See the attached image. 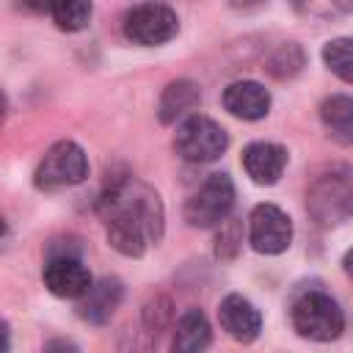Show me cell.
Masks as SVG:
<instances>
[{
  "instance_id": "1",
  "label": "cell",
  "mask_w": 353,
  "mask_h": 353,
  "mask_svg": "<svg viewBox=\"0 0 353 353\" xmlns=\"http://www.w3.org/2000/svg\"><path fill=\"white\" fill-rule=\"evenodd\" d=\"M97 212L105 221L108 243L124 256H141L152 243L163 237V201L157 190H152L130 171L108 174L97 199Z\"/></svg>"
},
{
  "instance_id": "2",
  "label": "cell",
  "mask_w": 353,
  "mask_h": 353,
  "mask_svg": "<svg viewBox=\"0 0 353 353\" xmlns=\"http://www.w3.org/2000/svg\"><path fill=\"white\" fill-rule=\"evenodd\" d=\"M290 320H292V328L312 342H331V339H339L345 331V314L339 303L320 290H309L298 295L292 301Z\"/></svg>"
},
{
  "instance_id": "3",
  "label": "cell",
  "mask_w": 353,
  "mask_h": 353,
  "mask_svg": "<svg viewBox=\"0 0 353 353\" xmlns=\"http://www.w3.org/2000/svg\"><path fill=\"white\" fill-rule=\"evenodd\" d=\"M306 210L320 226H339L353 215V182L342 171L320 174L306 188Z\"/></svg>"
},
{
  "instance_id": "4",
  "label": "cell",
  "mask_w": 353,
  "mask_h": 353,
  "mask_svg": "<svg viewBox=\"0 0 353 353\" xmlns=\"http://www.w3.org/2000/svg\"><path fill=\"white\" fill-rule=\"evenodd\" d=\"M229 146V135L226 130L212 121L210 116L193 113L188 119L179 121L176 135H174V149L182 160L188 163H212L218 160Z\"/></svg>"
},
{
  "instance_id": "5",
  "label": "cell",
  "mask_w": 353,
  "mask_h": 353,
  "mask_svg": "<svg viewBox=\"0 0 353 353\" xmlns=\"http://www.w3.org/2000/svg\"><path fill=\"white\" fill-rule=\"evenodd\" d=\"M88 176V157L80 143L58 141L52 143L33 171V182L39 190H61L80 185Z\"/></svg>"
},
{
  "instance_id": "6",
  "label": "cell",
  "mask_w": 353,
  "mask_h": 353,
  "mask_svg": "<svg viewBox=\"0 0 353 353\" xmlns=\"http://www.w3.org/2000/svg\"><path fill=\"white\" fill-rule=\"evenodd\" d=\"M234 207V182L229 174H210L199 190L185 201V221L193 229H212L221 226Z\"/></svg>"
},
{
  "instance_id": "7",
  "label": "cell",
  "mask_w": 353,
  "mask_h": 353,
  "mask_svg": "<svg viewBox=\"0 0 353 353\" xmlns=\"http://www.w3.org/2000/svg\"><path fill=\"white\" fill-rule=\"evenodd\" d=\"M179 33L176 11L160 0H143L124 14V36L141 47H157Z\"/></svg>"
},
{
  "instance_id": "8",
  "label": "cell",
  "mask_w": 353,
  "mask_h": 353,
  "mask_svg": "<svg viewBox=\"0 0 353 353\" xmlns=\"http://www.w3.org/2000/svg\"><path fill=\"white\" fill-rule=\"evenodd\" d=\"M248 243L256 254H281L292 243V221L276 204H256L248 215Z\"/></svg>"
},
{
  "instance_id": "9",
  "label": "cell",
  "mask_w": 353,
  "mask_h": 353,
  "mask_svg": "<svg viewBox=\"0 0 353 353\" xmlns=\"http://www.w3.org/2000/svg\"><path fill=\"white\" fill-rule=\"evenodd\" d=\"M44 287L55 295V298H83L88 292V287L94 284L91 281V273L88 268L83 265L80 256L74 254H55V256H47L44 262Z\"/></svg>"
},
{
  "instance_id": "10",
  "label": "cell",
  "mask_w": 353,
  "mask_h": 353,
  "mask_svg": "<svg viewBox=\"0 0 353 353\" xmlns=\"http://www.w3.org/2000/svg\"><path fill=\"white\" fill-rule=\"evenodd\" d=\"M218 320H221V328L232 339H237V342H254L259 336V331H262V314H259V309L248 298H243L237 292H232V295H226L221 301Z\"/></svg>"
},
{
  "instance_id": "11",
  "label": "cell",
  "mask_w": 353,
  "mask_h": 353,
  "mask_svg": "<svg viewBox=\"0 0 353 353\" xmlns=\"http://www.w3.org/2000/svg\"><path fill=\"white\" fill-rule=\"evenodd\" d=\"M223 108L243 121H259L270 110V91L256 80H234L223 88Z\"/></svg>"
},
{
  "instance_id": "12",
  "label": "cell",
  "mask_w": 353,
  "mask_h": 353,
  "mask_svg": "<svg viewBox=\"0 0 353 353\" xmlns=\"http://www.w3.org/2000/svg\"><path fill=\"white\" fill-rule=\"evenodd\" d=\"M243 168L256 185H276L287 168V149L270 141H254L243 149Z\"/></svg>"
},
{
  "instance_id": "13",
  "label": "cell",
  "mask_w": 353,
  "mask_h": 353,
  "mask_svg": "<svg viewBox=\"0 0 353 353\" xmlns=\"http://www.w3.org/2000/svg\"><path fill=\"white\" fill-rule=\"evenodd\" d=\"M121 298H124V284L116 276H105V279L94 281L83 298H77L80 301L77 303V314L91 325H102V323H108L113 317V312L119 309Z\"/></svg>"
},
{
  "instance_id": "14",
  "label": "cell",
  "mask_w": 353,
  "mask_h": 353,
  "mask_svg": "<svg viewBox=\"0 0 353 353\" xmlns=\"http://www.w3.org/2000/svg\"><path fill=\"white\" fill-rule=\"evenodd\" d=\"M199 102H201L199 85L193 80H188V77H179V80H171L163 88L160 102H157V116H160L163 124H176L179 119L193 116Z\"/></svg>"
},
{
  "instance_id": "15",
  "label": "cell",
  "mask_w": 353,
  "mask_h": 353,
  "mask_svg": "<svg viewBox=\"0 0 353 353\" xmlns=\"http://www.w3.org/2000/svg\"><path fill=\"white\" fill-rule=\"evenodd\" d=\"M210 342H212V331H210L204 312L188 309L174 325L171 353H204L210 347Z\"/></svg>"
},
{
  "instance_id": "16",
  "label": "cell",
  "mask_w": 353,
  "mask_h": 353,
  "mask_svg": "<svg viewBox=\"0 0 353 353\" xmlns=\"http://www.w3.org/2000/svg\"><path fill=\"white\" fill-rule=\"evenodd\" d=\"M320 121L334 143L353 146V97L350 94H334L323 99Z\"/></svg>"
},
{
  "instance_id": "17",
  "label": "cell",
  "mask_w": 353,
  "mask_h": 353,
  "mask_svg": "<svg viewBox=\"0 0 353 353\" xmlns=\"http://www.w3.org/2000/svg\"><path fill=\"white\" fill-rule=\"evenodd\" d=\"M47 14L61 30L74 33V30H83L91 19V0H50Z\"/></svg>"
},
{
  "instance_id": "18",
  "label": "cell",
  "mask_w": 353,
  "mask_h": 353,
  "mask_svg": "<svg viewBox=\"0 0 353 353\" xmlns=\"http://www.w3.org/2000/svg\"><path fill=\"white\" fill-rule=\"evenodd\" d=\"M323 63L339 80H345V83L353 85V39L339 36V39L325 41V47H323Z\"/></svg>"
},
{
  "instance_id": "19",
  "label": "cell",
  "mask_w": 353,
  "mask_h": 353,
  "mask_svg": "<svg viewBox=\"0 0 353 353\" xmlns=\"http://www.w3.org/2000/svg\"><path fill=\"white\" fill-rule=\"evenodd\" d=\"M303 50H301V44H295V41H290V44H281L270 58H268V72L276 77V80H290V77H295L301 69H303Z\"/></svg>"
},
{
  "instance_id": "20",
  "label": "cell",
  "mask_w": 353,
  "mask_h": 353,
  "mask_svg": "<svg viewBox=\"0 0 353 353\" xmlns=\"http://www.w3.org/2000/svg\"><path fill=\"white\" fill-rule=\"evenodd\" d=\"M171 301L168 298H152L146 306H143V334L152 339V342H157V336L168 328V323H171Z\"/></svg>"
},
{
  "instance_id": "21",
  "label": "cell",
  "mask_w": 353,
  "mask_h": 353,
  "mask_svg": "<svg viewBox=\"0 0 353 353\" xmlns=\"http://www.w3.org/2000/svg\"><path fill=\"white\" fill-rule=\"evenodd\" d=\"M240 243H243V229H240V223L234 221V218H226L223 223H221V232H218V237H215V256L218 259H234L237 256V251H240Z\"/></svg>"
},
{
  "instance_id": "22",
  "label": "cell",
  "mask_w": 353,
  "mask_h": 353,
  "mask_svg": "<svg viewBox=\"0 0 353 353\" xmlns=\"http://www.w3.org/2000/svg\"><path fill=\"white\" fill-rule=\"evenodd\" d=\"M41 353H80V347H77L72 339L58 336V339H50V342L44 345V350H41Z\"/></svg>"
},
{
  "instance_id": "23",
  "label": "cell",
  "mask_w": 353,
  "mask_h": 353,
  "mask_svg": "<svg viewBox=\"0 0 353 353\" xmlns=\"http://www.w3.org/2000/svg\"><path fill=\"white\" fill-rule=\"evenodd\" d=\"M11 350V328L8 323L0 317V353H8Z\"/></svg>"
},
{
  "instance_id": "24",
  "label": "cell",
  "mask_w": 353,
  "mask_h": 353,
  "mask_svg": "<svg viewBox=\"0 0 353 353\" xmlns=\"http://www.w3.org/2000/svg\"><path fill=\"white\" fill-rule=\"evenodd\" d=\"M47 3L50 0H22V6L30 8V11H47Z\"/></svg>"
},
{
  "instance_id": "25",
  "label": "cell",
  "mask_w": 353,
  "mask_h": 353,
  "mask_svg": "<svg viewBox=\"0 0 353 353\" xmlns=\"http://www.w3.org/2000/svg\"><path fill=\"white\" fill-rule=\"evenodd\" d=\"M342 268H345V273L353 279V248H347V254L342 256Z\"/></svg>"
},
{
  "instance_id": "26",
  "label": "cell",
  "mask_w": 353,
  "mask_h": 353,
  "mask_svg": "<svg viewBox=\"0 0 353 353\" xmlns=\"http://www.w3.org/2000/svg\"><path fill=\"white\" fill-rule=\"evenodd\" d=\"M336 8H342V11H347V14H353V0H331Z\"/></svg>"
},
{
  "instance_id": "27",
  "label": "cell",
  "mask_w": 353,
  "mask_h": 353,
  "mask_svg": "<svg viewBox=\"0 0 353 353\" xmlns=\"http://www.w3.org/2000/svg\"><path fill=\"white\" fill-rule=\"evenodd\" d=\"M6 110H8V105H6V94L0 91V127H3V121H6Z\"/></svg>"
},
{
  "instance_id": "28",
  "label": "cell",
  "mask_w": 353,
  "mask_h": 353,
  "mask_svg": "<svg viewBox=\"0 0 353 353\" xmlns=\"http://www.w3.org/2000/svg\"><path fill=\"white\" fill-rule=\"evenodd\" d=\"M234 3H237V0H232V6H234ZM259 3H262V0H243L240 6H245V8H248V6H259Z\"/></svg>"
},
{
  "instance_id": "29",
  "label": "cell",
  "mask_w": 353,
  "mask_h": 353,
  "mask_svg": "<svg viewBox=\"0 0 353 353\" xmlns=\"http://www.w3.org/2000/svg\"><path fill=\"white\" fill-rule=\"evenodd\" d=\"M3 234H6V221L0 218V237H3Z\"/></svg>"
}]
</instances>
